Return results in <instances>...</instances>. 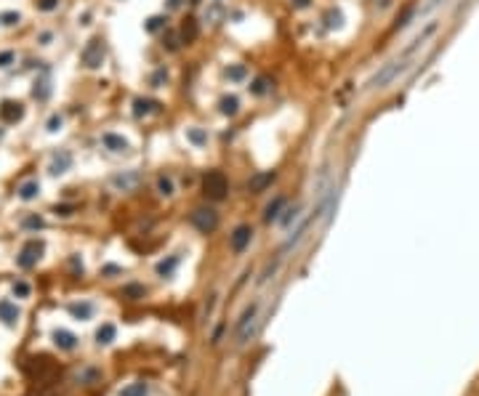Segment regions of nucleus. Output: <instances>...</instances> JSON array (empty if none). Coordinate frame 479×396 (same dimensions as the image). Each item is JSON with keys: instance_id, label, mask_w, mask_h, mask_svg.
<instances>
[{"instance_id": "58836bf2", "label": "nucleus", "mask_w": 479, "mask_h": 396, "mask_svg": "<svg viewBox=\"0 0 479 396\" xmlns=\"http://www.w3.org/2000/svg\"><path fill=\"white\" fill-rule=\"evenodd\" d=\"M16 59V53L14 51H3L0 53V67H11V62Z\"/></svg>"}, {"instance_id": "c85d7f7f", "label": "nucleus", "mask_w": 479, "mask_h": 396, "mask_svg": "<svg viewBox=\"0 0 479 396\" xmlns=\"http://www.w3.org/2000/svg\"><path fill=\"white\" fill-rule=\"evenodd\" d=\"M298 210H301L298 205L293 207V210H285V216H279V226H285V229H288L290 224H296V221H298V216H301Z\"/></svg>"}, {"instance_id": "0eeeda50", "label": "nucleus", "mask_w": 479, "mask_h": 396, "mask_svg": "<svg viewBox=\"0 0 479 396\" xmlns=\"http://www.w3.org/2000/svg\"><path fill=\"white\" fill-rule=\"evenodd\" d=\"M138 184H142V173L138 170H123L118 176H112V186L118 192H133Z\"/></svg>"}, {"instance_id": "dca6fc26", "label": "nucleus", "mask_w": 479, "mask_h": 396, "mask_svg": "<svg viewBox=\"0 0 479 396\" xmlns=\"http://www.w3.org/2000/svg\"><path fill=\"white\" fill-rule=\"evenodd\" d=\"M53 343L59 348H64V351H72V348L77 346V338L72 332H67V330H56L53 332Z\"/></svg>"}, {"instance_id": "37998d69", "label": "nucleus", "mask_w": 479, "mask_h": 396, "mask_svg": "<svg viewBox=\"0 0 479 396\" xmlns=\"http://www.w3.org/2000/svg\"><path fill=\"white\" fill-rule=\"evenodd\" d=\"M290 3H293L296 8H306V6H309V0H290Z\"/></svg>"}, {"instance_id": "c9c22d12", "label": "nucleus", "mask_w": 479, "mask_h": 396, "mask_svg": "<svg viewBox=\"0 0 479 396\" xmlns=\"http://www.w3.org/2000/svg\"><path fill=\"white\" fill-rule=\"evenodd\" d=\"M24 229H43V218H40V216L24 218Z\"/></svg>"}, {"instance_id": "6ab92c4d", "label": "nucleus", "mask_w": 479, "mask_h": 396, "mask_svg": "<svg viewBox=\"0 0 479 396\" xmlns=\"http://www.w3.org/2000/svg\"><path fill=\"white\" fill-rule=\"evenodd\" d=\"M115 335H118V330H115V324H112V322H107V324H101V327L96 330V341H99L101 346H109V343L115 341Z\"/></svg>"}, {"instance_id": "423d86ee", "label": "nucleus", "mask_w": 479, "mask_h": 396, "mask_svg": "<svg viewBox=\"0 0 479 396\" xmlns=\"http://www.w3.org/2000/svg\"><path fill=\"white\" fill-rule=\"evenodd\" d=\"M192 226L197 231H203V234H210V231L218 226V213L213 207H200V210L192 213Z\"/></svg>"}, {"instance_id": "39448f33", "label": "nucleus", "mask_w": 479, "mask_h": 396, "mask_svg": "<svg viewBox=\"0 0 479 396\" xmlns=\"http://www.w3.org/2000/svg\"><path fill=\"white\" fill-rule=\"evenodd\" d=\"M203 186H205L208 200H224L227 192H229V181H227V176L221 170H210L205 176V181H203Z\"/></svg>"}, {"instance_id": "f8f14e48", "label": "nucleus", "mask_w": 479, "mask_h": 396, "mask_svg": "<svg viewBox=\"0 0 479 396\" xmlns=\"http://www.w3.org/2000/svg\"><path fill=\"white\" fill-rule=\"evenodd\" d=\"M101 144H104V149H109V152H115V155L128 152V141H125L123 136H118V133H104L101 136Z\"/></svg>"}, {"instance_id": "4be33fe9", "label": "nucleus", "mask_w": 479, "mask_h": 396, "mask_svg": "<svg viewBox=\"0 0 479 396\" xmlns=\"http://www.w3.org/2000/svg\"><path fill=\"white\" fill-rule=\"evenodd\" d=\"M186 138L194 144V146H205L208 144V133L203 128H186Z\"/></svg>"}, {"instance_id": "72a5a7b5", "label": "nucleus", "mask_w": 479, "mask_h": 396, "mask_svg": "<svg viewBox=\"0 0 479 396\" xmlns=\"http://www.w3.org/2000/svg\"><path fill=\"white\" fill-rule=\"evenodd\" d=\"M165 83H168V69H157V72L152 75V85H155V88H162Z\"/></svg>"}, {"instance_id": "20e7f679", "label": "nucleus", "mask_w": 479, "mask_h": 396, "mask_svg": "<svg viewBox=\"0 0 479 396\" xmlns=\"http://www.w3.org/2000/svg\"><path fill=\"white\" fill-rule=\"evenodd\" d=\"M104 56H107V45H104L101 38H91L86 43L83 53H80V62H83L86 69H99L104 64Z\"/></svg>"}, {"instance_id": "f257e3e1", "label": "nucleus", "mask_w": 479, "mask_h": 396, "mask_svg": "<svg viewBox=\"0 0 479 396\" xmlns=\"http://www.w3.org/2000/svg\"><path fill=\"white\" fill-rule=\"evenodd\" d=\"M407 69H410V62H402V59H397V56H394L391 62H386V64L381 67V72H376V75L370 77L368 90H376V88H378V90H381V88H389L397 77L407 72Z\"/></svg>"}, {"instance_id": "bb28decb", "label": "nucleus", "mask_w": 479, "mask_h": 396, "mask_svg": "<svg viewBox=\"0 0 479 396\" xmlns=\"http://www.w3.org/2000/svg\"><path fill=\"white\" fill-rule=\"evenodd\" d=\"M69 314L77 319H88L91 317V303H72L69 306Z\"/></svg>"}, {"instance_id": "412c9836", "label": "nucleus", "mask_w": 479, "mask_h": 396, "mask_svg": "<svg viewBox=\"0 0 479 396\" xmlns=\"http://www.w3.org/2000/svg\"><path fill=\"white\" fill-rule=\"evenodd\" d=\"M181 38H184L186 45L197 40V21H194V19H186V21H184V27H181Z\"/></svg>"}, {"instance_id": "ea45409f", "label": "nucleus", "mask_w": 479, "mask_h": 396, "mask_svg": "<svg viewBox=\"0 0 479 396\" xmlns=\"http://www.w3.org/2000/svg\"><path fill=\"white\" fill-rule=\"evenodd\" d=\"M0 19H3L8 27H14V24H19V19H21V16H19V14H14V11H8V14H3Z\"/></svg>"}, {"instance_id": "f03ea898", "label": "nucleus", "mask_w": 479, "mask_h": 396, "mask_svg": "<svg viewBox=\"0 0 479 396\" xmlns=\"http://www.w3.org/2000/svg\"><path fill=\"white\" fill-rule=\"evenodd\" d=\"M439 24H442L439 19H431L429 24H426L424 29H420V32L415 35V38H413L410 43L405 45V48H402L400 53H397V59H402V62H413V56H415V53H418V51L424 48V45H426V43H429V40H431V38H434V35H437Z\"/></svg>"}, {"instance_id": "5701e85b", "label": "nucleus", "mask_w": 479, "mask_h": 396, "mask_svg": "<svg viewBox=\"0 0 479 396\" xmlns=\"http://www.w3.org/2000/svg\"><path fill=\"white\" fill-rule=\"evenodd\" d=\"M176 266H179V255H171L168 261H160V263H157V274H160V277H171Z\"/></svg>"}, {"instance_id": "c03bdc74", "label": "nucleus", "mask_w": 479, "mask_h": 396, "mask_svg": "<svg viewBox=\"0 0 479 396\" xmlns=\"http://www.w3.org/2000/svg\"><path fill=\"white\" fill-rule=\"evenodd\" d=\"M179 3H181V0H171V8H176Z\"/></svg>"}, {"instance_id": "f3484780", "label": "nucleus", "mask_w": 479, "mask_h": 396, "mask_svg": "<svg viewBox=\"0 0 479 396\" xmlns=\"http://www.w3.org/2000/svg\"><path fill=\"white\" fill-rule=\"evenodd\" d=\"M218 109H221V114H227V117H235L240 112V99L237 96H224L218 101Z\"/></svg>"}, {"instance_id": "c756f323", "label": "nucleus", "mask_w": 479, "mask_h": 396, "mask_svg": "<svg viewBox=\"0 0 479 396\" xmlns=\"http://www.w3.org/2000/svg\"><path fill=\"white\" fill-rule=\"evenodd\" d=\"M221 14H224V6H221V3H210L205 8V21H218Z\"/></svg>"}, {"instance_id": "4c0bfd02", "label": "nucleus", "mask_w": 479, "mask_h": 396, "mask_svg": "<svg viewBox=\"0 0 479 396\" xmlns=\"http://www.w3.org/2000/svg\"><path fill=\"white\" fill-rule=\"evenodd\" d=\"M38 8L40 11H56L59 8V0H38Z\"/></svg>"}, {"instance_id": "cd10ccee", "label": "nucleus", "mask_w": 479, "mask_h": 396, "mask_svg": "<svg viewBox=\"0 0 479 396\" xmlns=\"http://www.w3.org/2000/svg\"><path fill=\"white\" fill-rule=\"evenodd\" d=\"M157 192H160L162 197H171V194H173V178H171V176H160V178H157Z\"/></svg>"}, {"instance_id": "a19ab883", "label": "nucleus", "mask_w": 479, "mask_h": 396, "mask_svg": "<svg viewBox=\"0 0 479 396\" xmlns=\"http://www.w3.org/2000/svg\"><path fill=\"white\" fill-rule=\"evenodd\" d=\"M125 295H144V287H138V285H131V287H125Z\"/></svg>"}, {"instance_id": "6e6552de", "label": "nucleus", "mask_w": 479, "mask_h": 396, "mask_svg": "<svg viewBox=\"0 0 479 396\" xmlns=\"http://www.w3.org/2000/svg\"><path fill=\"white\" fill-rule=\"evenodd\" d=\"M40 253H43V245L40 242H30L24 250H21V255L16 258V263L21 266V269H32L35 263H38V258H40Z\"/></svg>"}, {"instance_id": "9d476101", "label": "nucleus", "mask_w": 479, "mask_h": 396, "mask_svg": "<svg viewBox=\"0 0 479 396\" xmlns=\"http://www.w3.org/2000/svg\"><path fill=\"white\" fill-rule=\"evenodd\" d=\"M250 237H253V229L250 226H237L235 229V234H232V250H235V253H242L245 248H248V245H250Z\"/></svg>"}, {"instance_id": "a211bd4d", "label": "nucleus", "mask_w": 479, "mask_h": 396, "mask_svg": "<svg viewBox=\"0 0 479 396\" xmlns=\"http://www.w3.org/2000/svg\"><path fill=\"white\" fill-rule=\"evenodd\" d=\"M38 194H40V184L38 181H24V184L19 186V200H24V202L35 200Z\"/></svg>"}, {"instance_id": "4468645a", "label": "nucleus", "mask_w": 479, "mask_h": 396, "mask_svg": "<svg viewBox=\"0 0 479 396\" xmlns=\"http://www.w3.org/2000/svg\"><path fill=\"white\" fill-rule=\"evenodd\" d=\"M152 112H160V104L157 101H152V99H133V114L136 117H147V114Z\"/></svg>"}, {"instance_id": "a878e982", "label": "nucleus", "mask_w": 479, "mask_h": 396, "mask_svg": "<svg viewBox=\"0 0 479 396\" xmlns=\"http://www.w3.org/2000/svg\"><path fill=\"white\" fill-rule=\"evenodd\" d=\"M120 396H147V383H131L120 391Z\"/></svg>"}, {"instance_id": "2eb2a0df", "label": "nucleus", "mask_w": 479, "mask_h": 396, "mask_svg": "<svg viewBox=\"0 0 479 396\" xmlns=\"http://www.w3.org/2000/svg\"><path fill=\"white\" fill-rule=\"evenodd\" d=\"M0 319H3L6 324H14L19 319V309H16V303H11L8 298L0 300Z\"/></svg>"}, {"instance_id": "ddd939ff", "label": "nucleus", "mask_w": 479, "mask_h": 396, "mask_svg": "<svg viewBox=\"0 0 479 396\" xmlns=\"http://www.w3.org/2000/svg\"><path fill=\"white\" fill-rule=\"evenodd\" d=\"M277 178V173L274 170H266V173H259V176H253L250 178V184H248V189L253 192V194H261L264 189H266V186H269L272 181Z\"/></svg>"}, {"instance_id": "9b49d317", "label": "nucleus", "mask_w": 479, "mask_h": 396, "mask_svg": "<svg viewBox=\"0 0 479 396\" xmlns=\"http://www.w3.org/2000/svg\"><path fill=\"white\" fill-rule=\"evenodd\" d=\"M69 168H72V155L64 152V149L51 157V168H48V170L53 173V176H62V173H67Z\"/></svg>"}, {"instance_id": "393cba45", "label": "nucleus", "mask_w": 479, "mask_h": 396, "mask_svg": "<svg viewBox=\"0 0 479 396\" xmlns=\"http://www.w3.org/2000/svg\"><path fill=\"white\" fill-rule=\"evenodd\" d=\"M227 77L232 80V83H240V80L248 77V69H245L242 64H235V67H229V69H227Z\"/></svg>"}, {"instance_id": "7ed1b4c3", "label": "nucleus", "mask_w": 479, "mask_h": 396, "mask_svg": "<svg viewBox=\"0 0 479 396\" xmlns=\"http://www.w3.org/2000/svg\"><path fill=\"white\" fill-rule=\"evenodd\" d=\"M256 332H259V303H253V306L245 309L242 319H240V324H237V343L245 346Z\"/></svg>"}, {"instance_id": "79ce46f5", "label": "nucleus", "mask_w": 479, "mask_h": 396, "mask_svg": "<svg viewBox=\"0 0 479 396\" xmlns=\"http://www.w3.org/2000/svg\"><path fill=\"white\" fill-rule=\"evenodd\" d=\"M56 213H59V216H72V207H69V205H62V207H56Z\"/></svg>"}, {"instance_id": "aec40b11", "label": "nucleus", "mask_w": 479, "mask_h": 396, "mask_svg": "<svg viewBox=\"0 0 479 396\" xmlns=\"http://www.w3.org/2000/svg\"><path fill=\"white\" fill-rule=\"evenodd\" d=\"M283 207H285V197H274V200L266 205V213H264V218L266 221H274V218H279V213H283Z\"/></svg>"}, {"instance_id": "2f4dec72", "label": "nucleus", "mask_w": 479, "mask_h": 396, "mask_svg": "<svg viewBox=\"0 0 479 396\" xmlns=\"http://www.w3.org/2000/svg\"><path fill=\"white\" fill-rule=\"evenodd\" d=\"M162 27H165V19H162V16H152V19H147V24H144V29L152 32V35L160 32Z\"/></svg>"}, {"instance_id": "473e14b6", "label": "nucleus", "mask_w": 479, "mask_h": 396, "mask_svg": "<svg viewBox=\"0 0 479 396\" xmlns=\"http://www.w3.org/2000/svg\"><path fill=\"white\" fill-rule=\"evenodd\" d=\"M439 3H442V0H426V3H424V6H420V8L415 11V16H418V19H420V16H429V14H431V11L437 8Z\"/></svg>"}, {"instance_id": "b1692460", "label": "nucleus", "mask_w": 479, "mask_h": 396, "mask_svg": "<svg viewBox=\"0 0 479 396\" xmlns=\"http://www.w3.org/2000/svg\"><path fill=\"white\" fill-rule=\"evenodd\" d=\"M248 88H250V93H253V96H264V93L269 90L272 85H269V80H266V77H256V80H253V83H250Z\"/></svg>"}, {"instance_id": "7c9ffc66", "label": "nucleus", "mask_w": 479, "mask_h": 396, "mask_svg": "<svg viewBox=\"0 0 479 396\" xmlns=\"http://www.w3.org/2000/svg\"><path fill=\"white\" fill-rule=\"evenodd\" d=\"M415 16V6L410 3V6H407L405 11H402V16H400V21H397V29H405L407 24H410V19Z\"/></svg>"}, {"instance_id": "1a4fd4ad", "label": "nucleus", "mask_w": 479, "mask_h": 396, "mask_svg": "<svg viewBox=\"0 0 479 396\" xmlns=\"http://www.w3.org/2000/svg\"><path fill=\"white\" fill-rule=\"evenodd\" d=\"M24 117V107L19 101H3L0 104V120L3 123H19Z\"/></svg>"}, {"instance_id": "e433bc0d", "label": "nucleus", "mask_w": 479, "mask_h": 396, "mask_svg": "<svg viewBox=\"0 0 479 396\" xmlns=\"http://www.w3.org/2000/svg\"><path fill=\"white\" fill-rule=\"evenodd\" d=\"M14 295L27 298V295H30V285H27V282H16V285H14Z\"/></svg>"}, {"instance_id": "f704fd0d", "label": "nucleus", "mask_w": 479, "mask_h": 396, "mask_svg": "<svg viewBox=\"0 0 479 396\" xmlns=\"http://www.w3.org/2000/svg\"><path fill=\"white\" fill-rule=\"evenodd\" d=\"M62 125H64V117H62V114H51V120H48V131L56 133V131H62Z\"/></svg>"}]
</instances>
